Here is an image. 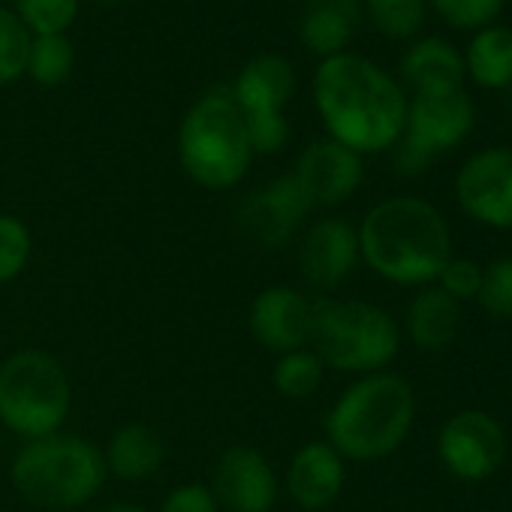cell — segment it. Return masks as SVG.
I'll return each instance as SVG.
<instances>
[{
    "instance_id": "obj_1",
    "label": "cell",
    "mask_w": 512,
    "mask_h": 512,
    "mask_svg": "<svg viewBox=\"0 0 512 512\" xmlns=\"http://www.w3.org/2000/svg\"><path fill=\"white\" fill-rule=\"evenodd\" d=\"M314 106L329 139L359 157L392 151L407 121L404 88L371 58L353 52L320 61Z\"/></svg>"
},
{
    "instance_id": "obj_2",
    "label": "cell",
    "mask_w": 512,
    "mask_h": 512,
    "mask_svg": "<svg viewBox=\"0 0 512 512\" xmlns=\"http://www.w3.org/2000/svg\"><path fill=\"white\" fill-rule=\"evenodd\" d=\"M362 263L395 287L422 290L452 260V232L443 211L419 196H386L356 226Z\"/></svg>"
},
{
    "instance_id": "obj_3",
    "label": "cell",
    "mask_w": 512,
    "mask_h": 512,
    "mask_svg": "<svg viewBox=\"0 0 512 512\" xmlns=\"http://www.w3.org/2000/svg\"><path fill=\"white\" fill-rule=\"evenodd\" d=\"M416 422V392L407 377L377 371L356 377L329 407L323 428L335 452L353 464L395 455Z\"/></svg>"
},
{
    "instance_id": "obj_4",
    "label": "cell",
    "mask_w": 512,
    "mask_h": 512,
    "mask_svg": "<svg viewBox=\"0 0 512 512\" xmlns=\"http://www.w3.org/2000/svg\"><path fill=\"white\" fill-rule=\"evenodd\" d=\"M103 449L82 434L58 431L28 440L10 464V482L37 509H79L106 485Z\"/></svg>"
},
{
    "instance_id": "obj_5",
    "label": "cell",
    "mask_w": 512,
    "mask_h": 512,
    "mask_svg": "<svg viewBox=\"0 0 512 512\" xmlns=\"http://www.w3.org/2000/svg\"><path fill=\"white\" fill-rule=\"evenodd\" d=\"M178 160L184 175L205 190H232L244 181L253 151L229 85L208 88L187 109L178 127Z\"/></svg>"
},
{
    "instance_id": "obj_6",
    "label": "cell",
    "mask_w": 512,
    "mask_h": 512,
    "mask_svg": "<svg viewBox=\"0 0 512 512\" xmlns=\"http://www.w3.org/2000/svg\"><path fill=\"white\" fill-rule=\"evenodd\" d=\"M73 410V383L64 362L25 347L0 362V425L22 443L64 431Z\"/></svg>"
},
{
    "instance_id": "obj_7",
    "label": "cell",
    "mask_w": 512,
    "mask_h": 512,
    "mask_svg": "<svg viewBox=\"0 0 512 512\" xmlns=\"http://www.w3.org/2000/svg\"><path fill=\"white\" fill-rule=\"evenodd\" d=\"M314 353L323 359L326 371L341 374H377L389 371V365L401 353V326L398 320L362 299H317V323H314Z\"/></svg>"
},
{
    "instance_id": "obj_8",
    "label": "cell",
    "mask_w": 512,
    "mask_h": 512,
    "mask_svg": "<svg viewBox=\"0 0 512 512\" xmlns=\"http://www.w3.org/2000/svg\"><path fill=\"white\" fill-rule=\"evenodd\" d=\"M476 124V106L467 88L422 91L407 97L404 133L392 148V166L398 175H422L440 154L458 148Z\"/></svg>"
},
{
    "instance_id": "obj_9",
    "label": "cell",
    "mask_w": 512,
    "mask_h": 512,
    "mask_svg": "<svg viewBox=\"0 0 512 512\" xmlns=\"http://www.w3.org/2000/svg\"><path fill=\"white\" fill-rule=\"evenodd\" d=\"M437 461L458 482L491 479L509 452L503 425L485 410H458L437 431Z\"/></svg>"
},
{
    "instance_id": "obj_10",
    "label": "cell",
    "mask_w": 512,
    "mask_h": 512,
    "mask_svg": "<svg viewBox=\"0 0 512 512\" xmlns=\"http://www.w3.org/2000/svg\"><path fill=\"white\" fill-rule=\"evenodd\" d=\"M317 323V299L293 284H272L260 290L247 311V332L263 350L284 356L311 347Z\"/></svg>"
},
{
    "instance_id": "obj_11",
    "label": "cell",
    "mask_w": 512,
    "mask_h": 512,
    "mask_svg": "<svg viewBox=\"0 0 512 512\" xmlns=\"http://www.w3.org/2000/svg\"><path fill=\"white\" fill-rule=\"evenodd\" d=\"M455 202L479 226L512 232V148H482L455 172Z\"/></svg>"
},
{
    "instance_id": "obj_12",
    "label": "cell",
    "mask_w": 512,
    "mask_h": 512,
    "mask_svg": "<svg viewBox=\"0 0 512 512\" xmlns=\"http://www.w3.org/2000/svg\"><path fill=\"white\" fill-rule=\"evenodd\" d=\"M220 512H272L281 497V476L256 446H226L208 482Z\"/></svg>"
},
{
    "instance_id": "obj_13",
    "label": "cell",
    "mask_w": 512,
    "mask_h": 512,
    "mask_svg": "<svg viewBox=\"0 0 512 512\" xmlns=\"http://www.w3.org/2000/svg\"><path fill=\"white\" fill-rule=\"evenodd\" d=\"M311 202L293 172L278 175L266 187L253 190L238 205L241 232L263 250H284L311 214Z\"/></svg>"
},
{
    "instance_id": "obj_14",
    "label": "cell",
    "mask_w": 512,
    "mask_h": 512,
    "mask_svg": "<svg viewBox=\"0 0 512 512\" xmlns=\"http://www.w3.org/2000/svg\"><path fill=\"white\" fill-rule=\"evenodd\" d=\"M359 263V232L350 220L329 214L305 229L299 244V272L311 290H338L353 278Z\"/></svg>"
},
{
    "instance_id": "obj_15",
    "label": "cell",
    "mask_w": 512,
    "mask_h": 512,
    "mask_svg": "<svg viewBox=\"0 0 512 512\" xmlns=\"http://www.w3.org/2000/svg\"><path fill=\"white\" fill-rule=\"evenodd\" d=\"M293 175L305 190L311 208H338L362 187L365 163L356 151L332 139H320L299 154Z\"/></svg>"
},
{
    "instance_id": "obj_16",
    "label": "cell",
    "mask_w": 512,
    "mask_h": 512,
    "mask_svg": "<svg viewBox=\"0 0 512 512\" xmlns=\"http://www.w3.org/2000/svg\"><path fill=\"white\" fill-rule=\"evenodd\" d=\"M347 461L335 452L329 440L302 443L284 470L281 488L302 512H326L344 494Z\"/></svg>"
},
{
    "instance_id": "obj_17",
    "label": "cell",
    "mask_w": 512,
    "mask_h": 512,
    "mask_svg": "<svg viewBox=\"0 0 512 512\" xmlns=\"http://www.w3.org/2000/svg\"><path fill=\"white\" fill-rule=\"evenodd\" d=\"M229 91L244 115L284 112L296 94V70L284 55H256L241 67Z\"/></svg>"
},
{
    "instance_id": "obj_18",
    "label": "cell",
    "mask_w": 512,
    "mask_h": 512,
    "mask_svg": "<svg viewBox=\"0 0 512 512\" xmlns=\"http://www.w3.org/2000/svg\"><path fill=\"white\" fill-rule=\"evenodd\" d=\"M106 473L121 482H145L160 473L166 461V440L145 422H127L112 431L103 449Z\"/></svg>"
},
{
    "instance_id": "obj_19",
    "label": "cell",
    "mask_w": 512,
    "mask_h": 512,
    "mask_svg": "<svg viewBox=\"0 0 512 512\" xmlns=\"http://www.w3.org/2000/svg\"><path fill=\"white\" fill-rule=\"evenodd\" d=\"M461 329V305L449 299L437 284L416 290L404 311V335L422 353H440L452 347Z\"/></svg>"
},
{
    "instance_id": "obj_20",
    "label": "cell",
    "mask_w": 512,
    "mask_h": 512,
    "mask_svg": "<svg viewBox=\"0 0 512 512\" xmlns=\"http://www.w3.org/2000/svg\"><path fill=\"white\" fill-rule=\"evenodd\" d=\"M401 76L413 88V94L452 91V88H464L467 82L461 52L440 37L416 40L401 58Z\"/></svg>"
},
{
    "instance_id": "obj_21",
    "label": "cell",
    "mask_w": 512,
    "mask_h": 512,
    "mask_svg": "<svg viewBox=\"0 0 512 512\" xmlns=\"http://www.w3.org/2000/svg\"><path fill=\"white\" fill-rule=\"evenodd\" d=\"M359 0H323L302 19V43L320 61L344 55L359 28Z\"/></svg>"
},
{
    "instance_id": "obj_22",
    "label": "cell",
    "mask_w": 512,
    "mask_h": 512,
    "mask_svg": "<svg viewBox=\"0 0 512 512\" xmlns=\"http://www.w3.org/2000/svg\"><path fill=\"white\" fill-rule=\"evenodd\" d=\"M464 76L485 91H503L512 85V28L485 25L473 31L464 49Z\"/></svg>"
},
{
    "instance_id": "obj_23",
    "label": "cell",
    "mask_w": 512,
    "mask_h": 512,
    "mask_svg": "<svg viewBox=\"0 0 512 512\" xmlns=\"http://www.w3.org/2000/svg\"><path fill=\"white\" fill-rule=\"evenodd\" d=\"M326 380V365L314 353V347H302L293 353H284L275 359L272 368V386L287 401H308L320 392Z\"/></svg>"
},
{
    "instance_id": "obj_24",
    "label": "cell",
    "mask_w": 512,
    "mask_h": 512,
    "mask_svg": "<svg viewBox=\"0 0 512 512\" xmlns=\"http://www.w3.org/2000/svg\"><path fill=\"white\" fill-rule=\"evenodd\" d=\"M76 64V49L67 40V34H52V37H34L31 52H28V73L37 85L43 88H58L70 79Z\"/></svg>"
},
{
    "instance_id": "obj_25",
    "label": "cell",
    "mask_w": 512,
    "mask_h": 512,
    "mask_svg": "<svg viewBox=\"0 0 512 512\" xmlns=\"http://www.w3.org/2000/svg\"><path fill=\"white\" fill-rule=\"evenodd\" d=\"M428 0H365L371 25L389 40H413L425 25Z\"/></svg>"
},
{
    "instance_id": "obj_26",
    "label": "cell",
    "mask_w": 512,
    "mask_h": 512,
    "mask_svg": "<svg viewBox=\"0 0 512 512\" xmlns=\"http://www.w3.org/2000/svg\"><path fill=\"white\" fill-rule=\"evenodd\" d=\"M34 256V235L28 223L16 214L0 211V287L25 275Z\"/></svg>"
},
{
    "instance_id": "obj_27",
    "label": "cell",
    "mask_w": 512,
    "mask_h": 512,
    "mask_svg": "<svg viewBox=\"0 0 512 512\" xmlns=\"http://www.w3.org/2000/svg\"><path fill=\"white\" fill-rule=\"evenodd\" d=\"M31 31L19 22V16L0 7V88L19 82L28 73Z\"/></svg>"
},
{
    "instance_id": "obj_28",
    "label": "cell",
    "mask_w": 512,
    "mask_h": 512,
    "mask_svg": "<svg viewBox=\"0 0 512 512\" xmlns=\"http://www.w3.org/2000/svg\"><path fill=\"white\" fill-rule=\"evenodd\" d=\"M13 13L31 37H52L70 31L79 16V0H16Z\"/></svg>"
},
{
    "instance_id": "obj_29",
    "label": "cell",
    "mask_w": 512,
    "mask_h": 512,
    "mask_svg": "<svg viewBox=\"0 0 512 512\" xmlns=\"http://www.w3.org/2000/svg\"><path fill=\"white\" fill-rule=\"evenodd\" d=\"M476 302L491 320H512V256H503V260H494L482 269V287Z\"/></svg>"
},
{
    "instance_id": "obj_30",
    "label": "cell",
    "mask_w": 512,
    "mask_h": 512,
    "mask_svg": "<svg viewBox=\"0 0 512 512\" xmlns=\"http://www.w3.org/2000/svg\"><path fill=\"white\" fill-rule=\"evenodd\" d=\"M506 0H428V7L455 31H479L494 25Z\"/></svg>"
},
{
    "instance_id": "obj_31",
    "label": "cell",
    "mask_w": 512,
    "mask_h": 512,
    "mask_svg": "<svg viewBox=\"0 0 512 512\" xmlns=\"http://www.w3.org/2000/svg\"><path fill=\"white\" fill-rule=\"evenodd\" d=\"M247 124V142L253 157L256 154H278L290 142V121L284 112H253L244 115Z\"/></svg>"
},
{
    "instance_id": "obj_32",
    "label": "cell",
    "mask_w": 512,
    "mask_h": 512,
    "mask_svg": "<svg viewBox=\"0 0 512 512\" xmlns=\"http://www.w3.org/2000/svg\"><path fill=\"white\" fill-rule=\"evenodd\" d=\"M449 299H455L458 305L464 302H476L479 287H482V266L467 260V256H452V260L443 266V272L434 281Z\"/></svg>"
},
{
    "instance_id": "obj_33",
    "label": "cell",
    "mask_w": 512,
    "mask_h": 512,
    "mask_svg": "<svg viewBox=\"0 0 512 512\" xmlns=\"http://www.w3.org/2000/svg\"><path fill=\"white\" fill-rule=\"evenodd\" d=\"M160 512H220V506L208 482H181L163 497Z\"/></svg>"
},
{
    "instance_id": "obj_34",
    "label": "cell",
    "mask_w": 512,
    "mask_h": 512,
    "mask_svg": "<svg viewBox=\"0 0 512 512\" xmlns=\"http://www.w3.org/2000/svg\"><path fill=\"white\" fill-rule=\"evenodd\" d=\"M100 512H148V509L139 506V503H112V506H106Z\"/></svg>"
},
{
    "instance_id": "obj_35",
    "label": "cell",
    "mask_w": 512,
    "mask_h": 512,
    "mask_svg": "<svg viewBox=\"0 0 512 512\" xmlns=\"http://www.w3.org/2000/svg\"><path fill=\"white\" fill-rule=\"evenodd\" d=\"M0 437H4V425H0Z\"/></svg>"
},
{
    "instance_id": "obj_36",
    "label": "cell",
    "mask_w": 512,
    "mask_h": 512,
    "mask_svg": "<svg viewBox=\"0 0 512 512\" xmlns=\"http://www.w3.org/2000/svg\"><path fill=\"white\" fill-rule=\"evenodd\" d=\"M311 4H323V0H311Z\"/></svg>"
},
{
    "instance_id": "obj_37",
    "label": "cell",
    "mask_w": 512,
    "mask_h": 512,
    "mask_svg": "<svg viewBox=\"0 0 512 512\" xmlns=\"http://www.w3.org/2000/svg\"><path fill=\"white\" fill-rule=\"evenodd\" d=\"M0 7H4V0H0Z\"/></svg>"
},
{
    "instance_id": "obj_38",
    "label": "cell",
    "mask_w": 512,
    "mask_h": 512,
    "mask_svg": "<svg viewBox=\"0 0 512 512\" xmlns=\"http://www.w3.org/2000/svg\"><path fill=\"white\" fill-rule=\"evenodd\" d=\"M106 4H112V0H106Z\"/></svg>"
},
{
    "instance_id": "obj_39",
    "label": "cell",
    "mask_w": 512,
    "mask_h": 512,
    "mask_svg": "<svg viewBox=\"0 0 512 512\" xmlns=\"http://www.w3.org/2000/svg\"><path fill=\"white\" fill-rule=\"evenodd\" d=\"M404 512H410V509H404Z\"/></svg>"
}]
</instances>
